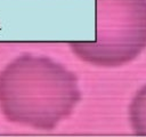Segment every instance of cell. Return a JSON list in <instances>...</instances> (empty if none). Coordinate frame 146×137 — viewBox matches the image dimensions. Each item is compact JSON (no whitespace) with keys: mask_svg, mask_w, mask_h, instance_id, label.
Listing matches in <instances>:
<instances>
[{"mask_svg":"<svg viewBox=\"0 0 146 137\" xmlns=\"http://www.w3.org/2000/svg\"><path fill=\"white\" fill-rule=\"evenodd\" d=\"M86 61L120 66L146 49V0H98L97 41L73 43Z\"/></svg>","mask_w":146,"mask_h":137,"instance_id":"cell-1","label":"cell"},{"mask_svg":"<svg viewBox=\"0 0 146 137\" xmlns=\"http://www.w3.org/2000/svg\"><path fill=\"white\" fill-rule=\"evenodd\" d=\"M22 65V118L33 126L50 128L76 103L75 80L64 67L47 58H27Z\"/></svg>","mask_w":146,"mask_h":137,"instance_id":"cell-2","label":"cell"},{"mask_svg":"<svg viewBox=\"0 0 146 137\" xmlns=\"http://www.w3.org/2000/svg\"><path fill=\"white\" fill-rule=\"evenodd\" d=\"M129 121L137 136H146V83L138 89L130 102Z\"/></svg>","mask_w":146,"mask_h":137,"instance_id":"cell-3","label":"cell"}]
</instances>
